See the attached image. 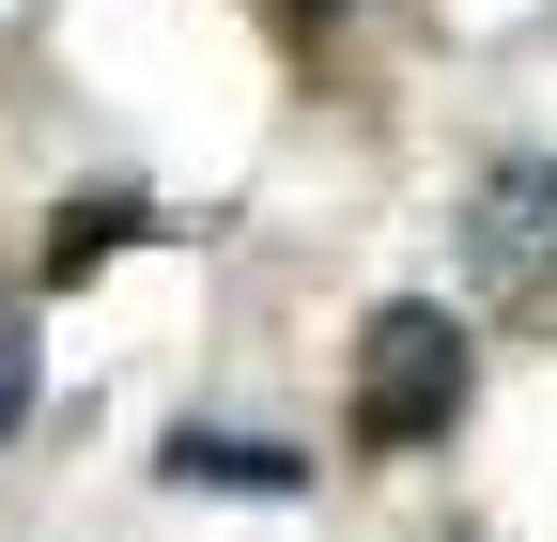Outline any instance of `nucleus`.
Instances as JSON below:
<instances>
[{"label": "nucleus", "mask_w": 557, "mask_h": 542, "mask_svg": "<svg viewBox=\"0 0 557 542\" xmlns=\"http://www.w3.org/2000/svg\"><path fill=\"white\" fill-rule=\"evenodd\" d=\"M465 419V325L449 310H372L357 325V449H418V434H449Z\"/></svg>", "instance_id": "nucleus-1"}, {"label": "nucleus", "mask_w": 557, "mask_h": 542, "mask_svg": "<svg viewBox=\"0 0 557 542\" xmlns=\"http://www.w3.org/2000/svg\"><path fill=\"white\" fill-rule=\"evenodd\" d=\"M480 263H496V280H542V263H557V171L542 156L480 171Z\"/></svg>", "instance_id": "nucleus-2"}, {"label": "nucleus", "mask_w": 557, "mask_h": 542, "mask_svg": "<svg viewBox=\"0 0 557 542\" xmlns=\"http://www.w3.org/2000/svg\"><path fill=\"white\" fill-rule=\"evenodd\" d=\"M156 481H186V496H295L310 465H295V449H263V434H171V449H156Z\"/></svg>", "instance_id": "nucleus-3"}, {"label": "nucleus", "mask_w": 557, "mask_h": 542, "mask_svg": "<svg viewBox=\"0 0 557 542\" xmlns=\"http://www.w3.org/2000/svg\"><path fill=\"white\" fill-rule=\"evenodd\" d=\"M139 233H156L139 201H78V233L47 248V280H94V263H109V248H139Z\"/></svg>", "instance_id": "nucleus-4"}, {"label": "nucleus", "mask_w": 557, "mask_h": 542, "mask_svg": "<svg viewBox=\"0 0 557 542\" xmlns=\"http://www.w3.org/2000/svg\"><path fill=\"white\" fill-rule=\"evenodd\" d=\"M16 419H32V342H16V310H0V449H16Z\"/></svg>", "instance_id": "nucleus-5"}, {"label": "nucleus", "mask_w": 557, "mask_h": 542, "mask_svg": "<svg viewBox=\"0 0 557 542\" xmlns=\"http://www.w3.org/2000/svg\"><path fill=\"white\" fill-rule=\"evenodd\" d=\"M295 16H325V0H295Z\"/></svg>", "instance_id": "nucleus-6"}]
</instances>
